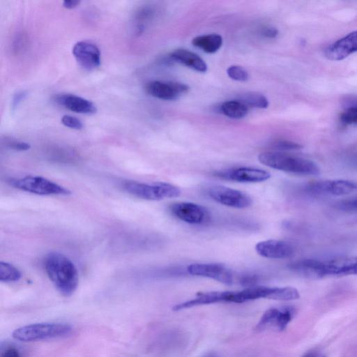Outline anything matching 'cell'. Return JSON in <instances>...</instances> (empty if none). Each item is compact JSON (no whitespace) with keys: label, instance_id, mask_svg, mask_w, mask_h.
Wrapping results in <instances>:
<instances>
[{"label":"cell","instance_id":"1","mask_svg":"<svg viewBox=\"0 0 357 357\" xmlns=\"http://www.w3.org/2000/svg\"><path fill=\"white\" fill-rule=\"evenodd\" d=\"M288 267L297 274L310 279L357 275V255L301 259L292 261Z\"/></svg>","mask_w":357,"mask_h":357},{"label":"cell","instance_id":"2","mask_svg":"<svg viewBox=\"0 0 357 357\" xmlns=\"http://www.w3.org/2000/svg\"><path fill=\"white\" fill-rule=\"evenodd\" d=\"M44 268L49 279L61 294L68 296L75 291L79 274L68 257L59 252H50L45 257Z\"/></svg>","mask_w":357,"mask_h":357},{"label":"cell","instance_id":"3","mask_svg":"<svg viewBox=\"0 0 357 357\" xmlns=\"http://www.w3.org/2000/svg\"><path fill=\"white\" fill-rule=\"evenodd\" d=\"M258 160L265 166L293 174L314 176L320 174V168L314 161L281 151L261 153Z\"/></svg>","mask_w":357,"mask_h":357},{"label":"cell","instance_id":"4","mask_svg":"<svg viewBox=\"0 0 357 357\" xmlns=\"http://www.w3.org/2000/svg\"><path fill=\"white\" fill-rule=\"evenodd\" d=\"M122 188L135 197L149 201L177 197L181 193L177 186L165 182L146 183L128 180L122 183Z\"/></svg>","mask_w":357,"mask_h":357},{"label":"cell","instance_id":"5","mask_svg":"<svg viewBox=\"0 0 357 357\" xmlns=\"http://www.w3.org/2000/svg\"><path fill=\"white\" fill-rule=\"evenodd\" d=\"M72 327L63 323H37L16 328L12 333L21 342H34L65 337L70 334Z\"/></svg>","mask_w":357,"mask_h":357},{"label":"cell","instance_id":"6","mask_svg":"<svg viewBox=\"0 0 357 357\" xmlns=\"http://www.w3.org/2000/svg\"><path fill=\"white\" fill-rule=\"evenodd\" d=\"M8 182L16 189L38 195H68L71 193L68 189L40 176L28 175L11 178Z\"/></svg>","mask_w":357,"mask_h":357},{"label":"cell","instance_id":"7","mask_svg":"<svg viewBox=\"0 0 357 357\" xmlns=\"http://www.w3.org/2000/svg\"><path fill=\"white\" fill-rule=\"evenodd\" d=\"M304 190L314 196H344L357 192V182L344 180H318L309 182Z\"/></svg>","mask_w":357,"mask_h":357},{"label":"cell","instance_id":"8","mask_svg":"<svg viewBox=\"0 0 357 357\" xmlns=\"http://www.w3.org/2000/svg\"><path fill=\"white\" fill-rule=\"evenodd\" d=\"M206 193L215 202L231 208H245L252 203L248 194L227 186L211 185L207 188Z\"/></svg>","mask_w":357,"mask_h":357},{"label":"cell","instance_id":"9","mask_svg":"<svg viewBox=\"0 0 357 357\" xmlns=\"http://www.w3.org/2000/svg\"><path fill=\"white\" fill-rule=\"evenodd\" d=\"M219 178L238 183H259L271 178V174L262 169L252 167H232L213 173Z\"/></svg>","mask_w":357,"mask_h":357},{"label":"cell","instance_id":"10","mask_svg":"<svg viewBox=\"0 0 357 357\" xmlns=\"http://www.w3.org/2000/svg\"><path fill=\"white\" fill-rule=\"evenodd\" d=\"M170 213L180 220L191 225H202L209 219V213L203 206L188 202H177L169 206Z\"/></svg>","mask_w":357,"mask_h":357},{"label":"cell","instance_id":"11","mask_svg":"<svg viewBox=\"0 0 357 357\" xmlns=\"http://www.w3.org/2000/svg\"><path fill=\"white\" fill-rule=\"evenodd\" d=\"M295 314L296 309L293 306L270 308L263 314L256 328L259 331L270 328L279 331H284Z\"/></svg>","mask_w":357,"mask_h":357},{"label":"cell","instance_id":"12","mask_svg":"<svg viewBox=\"0 0 357 357\" xmlns=\"http://www.w3.org/2000/svg\"><path fill=\"white\" fill-rule=\"evenodd\" d=\"M187 271L191 275L211 278L227 285H231L234 282L231 271L222 264H192L187 267Z\"/></svg>","mask_w":357,"mask_h":357},{"label":"cell","instance_id":"13","mask_svg":"<svg viewBox=\"0 0 357 357\" xmlns=\"http://www.w3.org/2000/svg\"><path fill=\"white\" fill-rule=\"evenodd\" d=\"M234 294L235 291L199 292L194 298L175 305L172 310L174 311H180L203 305L218 303H234Z\"/></svg>","mask_w":357,"mask_h":357},{"label":"cell","instance_id":"14","mask_svg":"<svg viewBox=\"0 0 357 357\" xmlns=\"http://www.w3.org/2000/svg\"><path fill=\"white\" fill-rule=\"evenodd\" d=\"M188 85L177 82L151 81L146 84V91L153 97L164 100H177L188 92Z\"/></svg>","mask_w":357,"mask_h":357},{"label":"cell","instance_id":"15","mask_svg":"<svg viewBox=\"0 0 357 357\" xmlns=\"http://www.w3.org/2000/svg\"><path fill=\"white\" fill-rule=\"evenodd\" d=\"M72 52L77 63L86 70H94L100 65V50L92 42L79 41L74 45Z\"/></svg>","mask_w":357,"mask_h":357},{"label":"cell","instance_id":"16","mask_svg":"<svg viewBox=\"0 0 357 357\" xmlns=\"http://www.w3.org/2000/svg\"><path fill=\"white\" fill-rule=\"evenodd\" d=\"M257 253L265 258L282 259L291 257L294 247L285 241L268 239L258 242L255 245Z\"/></svg>","mask_w":357,"mask_h":357},{"label":"cell","instance_id":"17","mask_svg":"<svg viewBox=\"0 0 357 357\" xmlns=\"http://www.w3.org/2000/svg\"><path fill=\"white\" fill-rule=\"evenodd\" d=\"M354 52H357V31L350 32L331 44L325 50L324 54L330 60L340 61Z\"/></svg>","mask_w":357,"mask_h":357},{"label":"cell","instance_id":"18","mask_svg":"<svg viewBox=\"0 0 357 357\" xmlns=\"http://www.w3.org/2000/svg\"><path fill=\"white\" fill-rule=\"evenodd\" d=\"M53 100L56 104L76 113L93 114L97 111L96 105L91 101L74 94H57L54 96Z\"/></svg>","mask_w":357,"mask_h":357},{"label":"cell","instance_id":"19","mask_svg":"<svg viewBox=\"0 0 357 357\" xmlns=\"http://www.w3.org/2000/svg\"><path fill=\"white\" fill-rule=\"evenodd\" d=\"M172 60L181 63L197 72L205 73L207 65L205 61L197 54L184 49H178L170 53Z\"/></svg>","mask_w":357,"mask_h":357},{"label":"cell","instance_id":"20","mask_svg":"<svg viewBox=\"0 0 357 357\" xmlns=\"http://www.w3.org/2000/svg\"><path fill=\"white\" fill-rule=\"evenodd\" d=\"M192 44L206 53L216 52L222 45V38L218 33L202 35L194 38Z\"/></svg>","mask_w":357,"mask_h":357},{"label":"cell","instance_id":"21","mask_svg":"<svg viewBox=\"0 0 357 357\" xmlns=\"http://www.w3.org/2000/svg\"><path fill=\"white\" fill-rule=\"evenodd\" d=\"M221 112L225 116L234 119L244 118L248 112V107L239 100L224 102L220 107Z\"/></svg>","mask_w":357,"mask_h":357},{"label":"cell","instance_id":"22","mask_svg":"<svg viewBox=\"0 0 357 357\" xmlns=\"http://www.w3.org/2000/svg\"><path fill=\"white\" fill-rule=\"evenodd\" d=\"M239 100L247 107L259 109L267 108L269 103L268 99L262 94L256 92H247L241 95Z\"/></svg>","mask_w":357,"mask_h":357},{"label":"cell","instance_id":"23","mask_svg":"<svg viewBox=\"0 0 357 357\" xmlns=\"http://www.w3.org/2000/svg\"><path fill=\"white\" fill-rule=\"evenodd\" d=\"M22 278L20 271L14 265L0 261V281L3 282H17Z\"/></svg>","mask_w":357,"mask_h":357},{"label":"cell","instance_id":"24","mask_svg":"<svg viewBox=\"0 0 357 357\" xmlns=\"http://www.w3.org/2000/svg\"><path fill=\"white\" fill-rule=\"evenodd\" d=\"M335 208L344 213H356L357 195L338 201L337 203H335Z\"/></svg>","mask_w":357,"mask_h":357},{"label":"cell","instance_id":"25","mask_svg":"<svg viewBox=\"0 0 357 357\" xmlns=\"http://www.w3.org/2000/svg\"><path fill=\"white\" fill-rule=\"evenodd\" d=\"M151 15L152 10L149 7H144L137 12L135 15V28L138 33L144 31L145 24Z\"/></svg>","mask_w":357,"mask_h":357},{"label":"cell","instance_id":"26","mask_svg":"<svg viewBox=\"0 0 357 357\" xmlns=\"http://www.w3.org/2000/svg\"><path fill=\"white\" fill-rule=\"evenodd\" d=\"M227 75L235 81L245 82L249 79L248 73L241 66L233 65L227 69Z\"/></svg>","mask_w":357,"mask_h":357},{"label":"cell","instance_id":"27","mask_svg":"<svg viewBox=\"0 0 357 357\" xmlns=\"http://www.w3.org/2000/svg\"><path fill=\"white\" fill-rule=\"evenodd\" d=\"M273 147L279 151L283 152L286 151L299 150L302 148V146L291 141L279 139L273 144Z\"/></svg>","mask_w":357,"mask_h":357},{"label":"cell","instance_id":"28","mask_svg":"<svg viewBox=\"0 0 357 357\" xmlns=\"http://www.w3.org/2000/svg\"><path fill=\"white\" fill-rule=\"evenodd\" d=\"M61 121L63 126L71 129L81 130L83 128L82 122L71 115H63Z\"/></svg>","mask_w":357,"mask_h":357},{"label":"cell","instance_id":"29","mask_svg":"<svg viewBox=\"0 0 357 357\" xmlns=\"http://www.w3.org/2000/svg\"><path fill=\"white\" fill-rule=\"evenodd\" d=\"M6 146L13 150L18 151H24L30 149L31 146L29 143L13 139L6 140Z\"/></svg>","mask_w":357,"mask_h":357},{"label":"cell","instance_id":"30","mask_svg":"<svg viewBox=\"0 0 357 357\" xmlns=\"http://www.w3.org/2000/svg\"><path fill=\"white\" fill-rule=\"evenodd\" d=\"M240 283L247 287H255L258 281V278L255 275L247 274L240 278Z\"/></svg>","mask_w":357,"mask_h":357},{"label":"cell","instance_id":"31","mask_svg":"<svg viewBox=\"0 0 357 357\" xmlns=\"http://www.w3.org/2000/svg\"><path fill=\"white\" fill-rule=\"evenodd\" d=\"M26 94H27L26 91H21L16 93L14 95L13 101H12L13 109L16 108L22 102V101L26 98Z\"/></svg>","mask_w":357,"mask_h":357},{"label":"cell","instance_id":"32","mask_svg":"<svg viewBox=\"0 0 357 357\" xmlns=\"http://www.w3.org/2000/svg\"><path fill=\"white\" fill-rule=\"evenodd\" d=\"M261 34L266 38H275L278 34V31L275 27H266L263 29Z\"/></svg>","mask_w":357,"mask_h":357},{"label":"cell","instance_id":"33","mask_svg":"<svg viewBox=\"0 0 357 357\" xmlns=\"http://www.w3.org/2000/svg\"><path fill=\"white\" fill-rule=\"evenodd\" d=\"M1 357H20L17 349L13 347L6 349L1 354Z\"/></svg>","mask_w":357,"mask_h":357},{"label":"cell","instance_id":"34","mask_svg":"<svg viewBox=\"0 0 357 357\" xmlns=\"http://www.w3.org/2000/svg\"><path fill=\"white\" fill-rule=\"evenodd\" d=\"M80 1L77 0H66L63 2V6L68 9H72L77 7Z\"/></svg>","mask_w":357,"mask_h":357},{"label":"cell","instance_id":"35","mask_svg":"<svg viewBox=\"0 0 357 357\" xmlns=\"http://www.w3.org/2000/svg\"><path fill=\"white\" fill-rule=\"evenodd\" d=\"M303 357H327V356L320 351L313 350L307 352Z\"/></svg>","mask_w":357,"mask_h":357},{"label":"cell","instance_id":"36","mask_svg":"<svg viewBox=\"0 0 357 357\" xmlns=\"http://www.w3.org/2000/svg\"><path fill=\"white\" fill-rule=\"evenodd\" d=\"M347 109L357 114V101L349 105Z\"/></svg>","mask_w":357,"mask_h":357},{"label":"cell","instance_id":"37","mask_svg":"<svg viewBox=\"0 0 357 357\" xmlns=\"http://www.w3.org/2000/svg\"><path fill=\"white\" fill-rule=\"evenodd\" d=\"M204 357H216V356L215 355H213V354H208V355H206V356H205Z\"/></svg>","mask_w":357,"mask_h":357}]
</instances>
